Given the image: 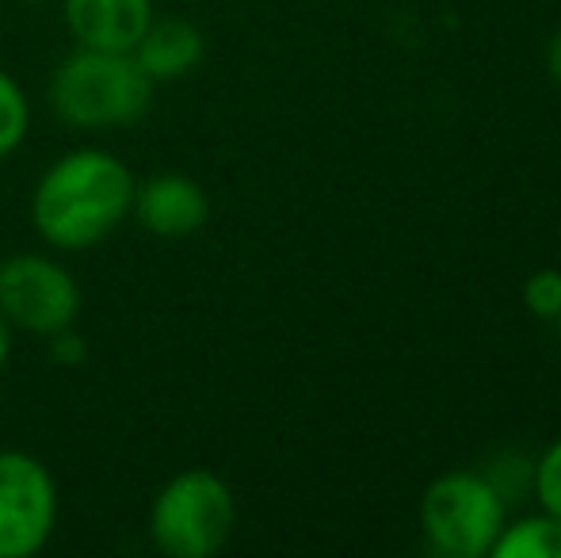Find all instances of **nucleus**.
Listing matches in <instances>:
<instances>
[{"label":"nucleus","mask_w":561,"mask_h":558,"mask_svg":"<svg viewBox=\"0 0 561 558\" xmlns=\"http://www.w3.org/2000/svg\"><path fill=\"white\" fill-rule=\"evenodd\" d=\"M558 269H561V264H558Z\"/></svg>","instance_id":"obj_18"},{"label":"nucleus","mask_w":561,"mask_h":558,"mask_svg":"<svg viewBox=\"0 0 561 558\" xmlns=\"http://www.w3.org/2000/svg\"><path fill=\"white\" fill-rule=\"evenodd\" d=\"M547 73H550V81L561 84V27L550 35V43H547Z\"/></svg>","instance_id":"obj_15"},{"label":"nucleus","mask_w":561,"mask_h":558,"mask_svg":"<svg viewBox=\"0 0 561 558\" xmlns=\"http://www.w3.org/2000/svg\"><path fill=\"white\" fill-rule=\"evenodd\" d=\"M531 486L535 498H539V509L561 521V440L542 452V459L531 467Z\"/></svg>","instance_id":"obj_13"},{"label":"nucleus","mask_w":561,"mask_h":558,"mask_svg":"<svg viewBox=\"0 0 561 558\" xmlns=\"http://www.w3.org/2000/svg\"><path fill=\"white\" fill-rule=\"evenodd\" d=\"M0 314L23 333L50 337L77 326L81 287L61 261L43 253H15L0 261Z\"/></svg>","instance_id":"obj_5"},{"label":"nucleus","mask_w":561,"mask_h":558,"mask_svg":"<svg viewBox=\"0 0 561 558\" xmlns=\"http://www.w3.org/2000/svg\"><path fill=\"white\" fill-rule=\"evenodd\" d=\"M524 306L527 314L542 321L561 318V269H539L524 283Z\"/></svg>","instance_id":"obj_12"},{"label":"nucleus","mask_w":561,"mask_h":558,"mask_svg":"<svg viewBox=\"0 0 561 558\" xmlns=\"http://www.w3.org/2000/svg\"><path fill=\"white\" fill-rule=\"evenodd\" d=\"M134 58L149 73L153 84H169L180 77L195 73L207 58V38L195 23L180 20V15H153L146 35L134 46Z\"/></svg>","instance_id":"obj_9"},{"label":"nucleus","mask_w":561,"mask_h":558,"mask_svg":"<svg viewBox=\"0 0 561 558\" xmlns=\"http://www.w3.org/2000/svg\"><path fill=\"white\" fill-rule=\"evenodd\" d=\"M489 558H561V521L550 513L504 524Z\"/></svg>","instance_id":"obj_10"},{"label":"nucleus","mask_w":561,"mask_h":558,"mask_svg":"<svg viewBox=\"0 0 561 558\" xmlns=\"http://www.w3.org/2000/svg\"><path fill=\"white\" fill-rule=\"evenodd\" d=\"M69 35L89 50H134L153 20V0H61Z\"/></svg>","instance_id":"obj_8"},{"label":"nucleus","mask_w":561,"mask_h":558,"mask_svg":"<svg viewBox=\"0 0 561 558\" xmlns=\"http://www.w3.org/2000/svg\"><path fill=\"white\" fill-rule=\"evenodd\" d=\"M58 524V486L31 452H0V558H35Z\"/></svg>","instance_id":"obj_6"},{"label":"nucleus","mask_w":561,"mask_h":558,"mask_svg":"<svg viewBox=\"0 0 561 558\" xmlns=\"http://www.w3.org/2000/svg\"><path fill=\"white\" fill-rule=\"evenodd\" d=\"M8 356H12V326H8L4 314H0V372L8 367Z\"/></svg>","instance_id":"obj_16"},{"label":"nucleus","mask_w":561,"mask_h":558,"mask_svg":"<svg viewBox=\"0 0 561 558\" xmlns=\"http://www.w3.org/2000/svg\"><path fill=\"white\" fill-rule=\"evenodd\" d=\"M46 341H50V356L58 360V364H81L84 352H89V349H84V337L77 333L73 326L61 329V333H50Z\"/></svg>","instance_id":"obj_14"},{"label":"nucleus","mask_w":561,"mask_h":558,"mask_svg":"<svg viewBox=\"0 0 561 558\" xmlns=\"http://www.w3.org/2000/svg\"><path fill=\"white\" fill-rule=\"evenodd\" d=\"M237 528L233 490L207 467H187L157 490L149 505V539L169 558H210Z\"/></svg>","instance_id":"obj_3"},{"label":"nucleus","mask_w":561,"mask_h":558,"mask_svg":"<svg viewBox=\"0 0 561 558\" xmlns=\"http://www.w3.org/2000/svg\"><path fill=\"white\" fill-rule=\"evenodd\" d=\"M508 524V501L485 470H447L421 498V532L439 558H489Z\"/></svg>","instance_id":"obj_4"},{"label":"nucleus","mask_w":561,"mask_h":558,"mask_svg":"<svg viewBox=\"0 0 561 558\" xmlns=\"http://www.w3.org/2000/svg\"><path fill=\"white\" fill-rule=\"evenodd\" d=\"M149 73L130 50L77 46L50 77V107L66 127L115 130L134 127L153 104Z\"/></svg>","instance_id":"obj_2"},{"label":"nucleus","mask_w":561,"mask_h":558,"mask_svg":"<svg viewBox=\"0 0 561 558\" xmlns=\"http://www.w3.org/2000/svg\"><path fill=\"white\" fill-rule=\"evenodd\" d=\"M31 127V104L27 92L15 84V77H8L0 69V157L15 153L27 138Z\"/></svg>","instance_id":"obj_11"},{"label":"nucleus","mask_w":561,"mask_h":558,"mask_svg":"<svg viewBox=\"0 0 561 558\" xmlns=\"http://www.w3.org/2000/svg\"><path fill=\"white\" fill-rule=\"evenodd\" d=\"M27 4H38V0H27Z\"/></svg>","instance_id":"obj_17"},{"label":"nucleus","mask_w":561,"mask_h":558,"mask_svg":"<svg viewBox=\"0 0 561 558\" xmlns=\"http://www.w3.org/2000/svg\"><path fill=\"white\" fill-rule=\"evenodd\" d=\"M134 172L107 149H73L58 157L31 195V223L46 246L81 253L112 238L130 218Z\"/></svg>","instance_id":"obj_1"},{"label":"nucleus","mask_w":561,"mask_h":558,"mask_svg":"<svg viewBox=\"0 0 561 558\" xmlns=\"http://www.w3.org/2000/svg\"><path fill=\"white\" fill-rule=\"evenodd\" d=\"M130 215L138 218V226L146 234L176 241L192 238V234H199L207 226L210 200L199 180L184 176V172H157V176L134 184Z\"/></svg>","instance_id":"obj_7"}]
</instances>
